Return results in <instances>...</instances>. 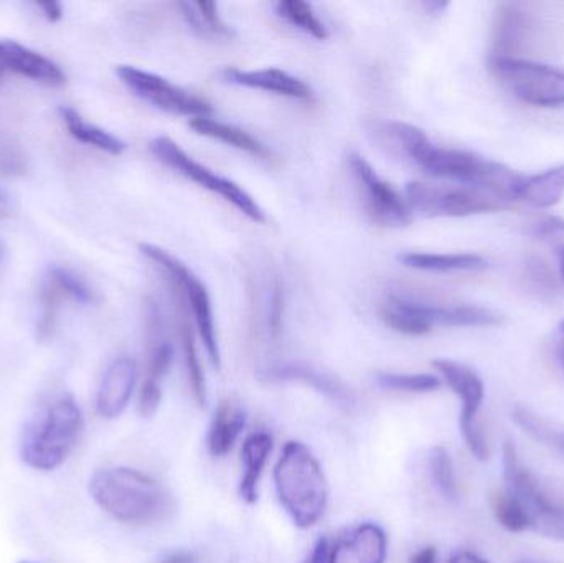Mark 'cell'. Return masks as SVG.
<instances>
[{"mask_svg":"<svg viewBox=\"0 0 564 563\" xmlns=\"http://www.w3.org/2000/svg\"><path fill=\"white\" fill-rule=\"evenodd\" d=\"M388 129L404 154L427 174L482 188L506 204L519 201L525 177L507 165L474 152L434 144L423 129L408 122H390Z\"/></svg>","mask_w":564,"mask_h":563,"instance_id":"1","label":"cell"},{"mask_svg":"<svg viewBox=\"0 0 564 563\" xmlns=\"http://www.w3.org/2000/svg\"><path fill=\"white\" fill-rule=\"evenodd\" d=\"M89 495L116 521L149 526L174 511V499L151 476L131 468H105L89 479Z\"/></svg>","mask_w":564,"mask_h":563,"instance_id":"2","label":"cell"},{"mask_svg":"<svg viewBox=\"0 0 564 563\" xmlns=\"http://www.w3.org/2000/svg\"><path fill=\"white\" fill-rule=\"evenodd\" d=\"M85 420L72 396L56 397L32 416L20 440V458L36 472L62 466L78 445Z\"/></svg>","mask_w":564,"mask_h":563,"instance_id":"3","label":"cell"},{"mask_svg":"<svg viewBox=\"0 0 564 563\" xmlns=\"http://www.w3.org/2000/svg\"><path fill=\"white\" fill-rule=\"evenodd\" d=\"M274 486L282 508L297 528L308 529L321 521L328 502L327 479L307 446L285 443L274 468Z\"/></svg>","mask_w":564,"mask_h":563,"instance_id":"4","label":"cell"},{"mask_svg":"<svg viewBox=\"0 0 564 563\" xmlns=\"http://www.w3.org/2000/svg\"><path fill=\"white\" fill-rule=\"evenodd\" d=\"M139 251L155 264L162 273L167 274L169 281L174 284L175 290L181 293L182 300L191 310L194 317L195 329L204 343L208 359L215 367H220L221 354L218 344L217 327H215L214 306H212L210 293L204 281L174 255L169 253L164 248L152 243L139 245Z\"/></svg>","mask_w":564,"mask_h":563,"instance_id":"5","label":"cell"},{"mask_svg":"<svg viewBox=\"0 0 564 563\" xmlns=\"http://www.w3.org/2000/svg\"><path fill=\"white\" fill-rule=\"evenodd\" d=\"M503 481L507 495L512 496L530 519V529L546 538L564 541V508L553 501L536 476L523 465L512 440L503 443Z\"/></svg>","mask_w":564,"mask_h":563,"instance_id":"6","label":"cell"},{"mask_svg":"<svg viewBox=\"0 0 564 563\" xmlns=\"http://www.w3.org/2000/svg\"><path fill=\"white\" fill-rule=\"evenodd\" d=\"M149 149L159 162L184 175L188 181L200 185L202 188H207L212 194L224 198L225 202L234 205L238 212H241L245 217L250 218L254 224H267L268 218L263 207L258 204L257 198L250 192L245 191L240 184L231 181V178L224 177V175L212 171L207 165L195 161L174 139L169 138V136H158V138L152 139Z\"/></svg>","mask_w":564,"mask_h":563,"instance_id":"7","label":"cell"},{"mask_svg":"<svg viewBox=\"0 0 564 563\" xmlns=\"http://www.w3.org/2000/svg\"><path fill=\"white\" fill-rule=\"evenodd\" d=\"M404 201L411 214L423 217H469L506 207L490 192L469 185H436L414 181L404 187Z\"/></svg>","mask_w":564,"mask_h":563,"instance_id":"8","label":"cell"},{"mask_svg":"<svg viewBox=\"0 0 564 563\" xmlns=\"http://www.w3.org/2000/svg\"><path fill=\"white\" fill-rule=\"evenodd\" d=\"M494 75L527 105L539 108L564 106V72L517 56H490Z\"/></svg>","mask_w":564,"mask_h":563,"instance_id":"9","label":"cell"},{"mask_svg":"<svg viewBox=\"0 0 564 563\" xmlns=\"http://www.w3.org/2000/svg\"><path fill=\"white\" fill-rule=\"evenodd\" d=\"M434 369L443 377L444 382L456 393L460 402L459 430L467 448L479 462L489 459V445L480 429L477 416L486 399V386L476 370L464 364L449 359L433 360Z\"/></svg>","mask_w":564,"mask_h":563,"instance_id":"10","label":"cell"},{"mask_svg":"<svg viewBox=\"0 0 564 563\" xmlns=\"http://www.w3.org/2000/svg\"><path fill=\"white\" fill-rule=\"evenodd\" d=\"M116 75L138 98L161 111L191 119L214 115V106L207 99L192 95L191 91L174 85L164 76L131 65H119L116 68Z\"/></svg>","mask_w":564,"mask_h":563,"instance_id":"11","label":"cell"},{"mask_svg":"<svg viewBox=\"0 0 564 563\" xmlns=\"http://www.w3.org/2000/svg\"><path fill=\"white\" fill-rule=\"evenodd\" d=\"M348 165L364 194L365 207L377 224L384 227H406L413 220L406 201L380 177L364 155L351 152Z\"/></svg>","mask_w":564,"mask_h":563,"instance_id":"12","label":"cell"},{"mask_svg":"<svg viewBox=\"0 0 564 563\" xmlns=\"http://www.w3.org/2000/svg\"><path fill=\"white\" fill-rule=\"evenodd\" d=\"M138 382V364L131 357L112 360L102 373L96 393V410L102 419H118L129 405Z\"/></svg>","mask_w":564,"mask_h":563,"instance_id":"13","label":"cell"},{"mask_svg":"<svg viewBox=\"0 0 564 563\" xmlns=\"http://www.w3.org/2000/svg\"><path fill=\"white\" fill-rule=\"evenodd\" d=\"M263 379L270 380V382H301L314 389L315 392L327 397L340 409L351 410L355 407V396L341 380L330 376V373L314 369L307 364H276V366L263 370Z\"/></svg>","mask_w":564,"mask_h":563,"instance_id":"14","label":"cell"},{"mask_svg":"<svg viewBox=\"0 0 564 563\" xmlns=\"http://www.w3.org/2000/svg\"><path fill=\"white\" fill-rule=\"evenodd\" d=\"M9 73L48 86H62L66 83L62 68L42 53L26 48L15 40H0V79Z\"/></svg>","mask_w":564,"mask_h":563,"instance_id":"15","label":"cell"},{"mask_svg":"<svg viewBox=\"0 0 564 563\" xmlns=\"http://www.w3.org/2000/svg\"><path fill=\"white\" fill-rule=\"evenodd\" d=\"M393 300L408 313L416 316L434 326L451 327H486L500 324V317L490 310L480 306H467V304H456V306H444V304L420 303V301L403 300L394 297Z\"/></svg>","mask_w":564,"mask_h":563,"instance_id":"16","label":"cell"},{"mask_svg":"<svg viewBox=\"0 0 564 563\" xmlns=\"http://www.w3.org/2000/svg\"><path fill=\"white\" fill-rule=\"evenodd\" d=\"M225 83L243 88L261 89L284 98L311 101L314 98L311 86L297 76L281 68L240 69L225 68L220 73Z\"/></svg>","mask_w":564,"mask_h":563,"instance_id":"17","label":"cell"},{"mask_svg":"<svg viewBox=\"0 0 564 563\" xmlns=\"http://www.w3.org/2000/svg\"><path fill=\"white\" fill-rule=\"evenodd\" d=\"M387 548V535L380 526L361 524L338 539L328 551L327 563H383Z\"/></svg>","mask_w":564,"mask_h":563,"instance_id":"18","label":"cell"},{"mask_svg":"<svg viewBox=\"0 0 564 563\" xmlns=\"http://www.w3.org/2000/svg\"><path fill=\"white\" fill-rule=\"evenodd\" d=\"M273 452V439L270 433H251L243 443L245 475L240 483V496L247 505H254L258 501V488H260L261 475L268 458Z\"/></svg>","mask_w":564,"mask_h":563,"instance_id":"19","label":"cell"},{"mask_svg":"<svg viewBox=\"0 0 564 563\" xmlns=\"http://www.w3.org/2000/svg\"><path fill=\"white\" fill-rule=\"evenodd\" d=\"M530 17L519 3H502L496 13L494 23L492 56H512L529 35Z\"/></svg>","mask_w":564,"mask_h":563,"instance_id":"20","label":"cell"},{"mask_svg":"<svg viewBox=\"0 0 564 563\" xmlns=\"http://www.w3.org/2000/svg\"><path fill=\"white\" fill-rule=\"evenodd\" d=\"M245 426H247V413L243 409L230 402L220 403L208 432V450L212 455H228L243 433Z\"/></svg>","mask_w":564,"mask_h":563,"instance_id":"21","label":"cell"},{"mask_svg":"<svg viewBox=\"0 0 564 563\" xmlns=\"http://www.w3.org/2000/svg\"><path fill=\"white\" fill-rule=\"evenodd\" d=\"M188 128L197 132L198 136L224 142V144L240 149V151L248 152V154L258 155V158L268 155L267 145L258 141L250 132L237 128V126L218 121V119H214L212 116L191 119V121H188Z\"/></svg>","mask_w":564,"mask_h":563,"instance_id":"22","label":"cell"},{"mask_svg":"<svg viewBox=\"0 0 564 563\" xmlns=\"http://www.w3.org/2000/svg\"><path fill=\"white\" fill-rule=\"evenodd\" d=\"M178 10L185 22L192 30L200 33L202 36L215 40H231L237 36L234 26L225 22L220 15V6L217 2H204V0H191V2H178Z\"/></svg>","mask_w":564,"mask_h":563,"instance_id":"23","label":"cell"},{"mask_svg":"<svg viewBox=\"0 0 564 563\" xmlns=\"http://www.w3.org/2000/svg\"><path fill=\"white\" fill-rule=\"evenodd\" d=\"M59 116H62L69 134L76 141L85 142V144L99 149V151L108 152L111 155H121L128 149V144L121 138L86 121L76 109L69 108V106H62L59 108Z\"/></svg>","mask_w":564,"mask_h":563,"instance_id":"24","label":"cell"},{"mask_svg":"<svg viewBox=\"0 0 564 563\" xmlns=\"http://www.w3.org/2000/svg\"><path fill=\"white\" fill-rule=\"evenodd\" d=\"M403 267L421 271H479L487 268V260L473 253H421L408 251L398 257Z\"/></svg>","mask_w":564,"mask_h":563,"instance_id":"25","label":"cell"},{"mask_svg":"<svg viewBox=\"0 0 564 563\" xmlns=\"http://www.w3.org/2000/svg\"><path fill=\"white\" fill-rule=\"evenodd\" d=\"M564 195V165L525 177L519 201L536 208L555 207Z\"/></svg>","mask_w":564,"mask_h":563,"instance_id":"26","label":"cell"},{"mask_svg":"<svg viewBox=\"0 0 564 563\" xmlns=\"http://www.w3.org/2000/svg\"><path fill=\"white\" fill-rule=\"evenodd\" d=\"M274 10L282 20L308 33L315 40H327L330 36L327 25L318 19L312 3L302 2V0H280L274 3Z\"/></svg>","mask_w":564,"mask_h":563,"instance_id":"27","label":"cell"},{"mask_svg":"<svg viewBox=\"0 0 564 563\" xmlns=\"http://www.w3.org/2000/svg\"><path fill=\"white\" fill-rule=\"evenodd\" d=\"M182 346H184L185 367H187L192 392H194L198 405L207 407V380H205L204 367H202L200 356H198L195 333L187 321L182 323Z\"/></svg>","mask_w":564,"mask_h":563,"instance_id":"28","label":"cell"},{"mask_svg":"<svg viewBox=\"0 0 564 563\" xmlns=\"http://www.w3.org/2000/svg\"><path fill=\"white\" fill-rule=\"evenodd\" d=\"M427 465H430L431 479H433L437 491L447 501H456L459 489H457L456 473H454V463L449 452L444 446H434L430 452Z\"/></svg>","mask_w":564,"mask_h":563,"instance_id":"29","label":"cell"},{"mask_svg":"<svg viewBox=\"0 0 564 563\" xmlns=\"http://www.w3.org/2000/svg\"><path fill=\"white\" fill-rule=\"evenodd\" d=\"M512 416L517 425L525 430L533 439L564 453V430L556 429L552 423L546 422L536 413L530 412L529 409H523V407H517Z\"/></svg>","mask_w":564,"mask_h":563,"instance_id":"30","label":"cell"},{"mask_svg":"<svg viewBox=\"0 0 564 563\" xmlns=\"http://www.w3.org/2000/svg\"><path fill=\"white\" fill-rule=\"evenodd\" d=\"M377 383L384 390L406 393H430L440 389L441 379L431 373H377Z\"/></svg>","mask_w":564,"mask_h":563,"instance_id":"31","label":"cell"},{"mask_svg":"<svg viewBox=\"0 0 564 563\" xmlns=\"http://www.w3.org/2000/svg\"><path fill=\"white\" fill-rule=\"evenodd\" d=\"M380 316L390 329L406 334V336H423V334L431 333V329H433L430 324L404 311L393 297H390L387 306L381 310Z\"/></svg>","mask_w":564,"mask_h":563,"instance_id":"32","label":"cell"},{"mask_svg":"<svg viewBox=\"0 0 564 563\" xmlns=\"http://www.w3.org/2000/svg\"><path fill=\"white\" fill-rule=\"evenodd\" d=\"M48 280L58 288L63 296L72 297L76 303L93 304L96 301L95 291L82 278L76 277L73 271L66 270V268H53L50 271Z\"/></svg>","mask_w":564,"mask_h":563,"instance_id":"33","label":"cell"},{"mask_svg":"<svg viewBox=\"0 0 564 563\" xmlns=\"http://www.w3.org/2000/svg\"><path fill=\"white\" fill-rule=\"evenodd\" d=\"M494 512H496L497 522L507 531L516 532V534L530 531V519L525 509L507 492L497 496L496 502H494Z\"/></svg>","mask_w":564,"mask_h":563,"instance_id":"34","label":"cell"},{"mask_svg":"<svg viewBox=\"0 0 564 563\" xmlns=\"http://www.w3.org/2000/svg\"><path fill=\"white\" fill-rule=\"evenodd\" d=\"M523 280H525L527 286L533 293L542 297L555 296L556 291H558L555 274H553L552 268L542 258H530L527 261Z\"/></svg>","mask_w":564,"mask_h":563,"instance_id":"35","label":"cell"},{"mask_svg":"<svg viewBox=\"0 0 564 563\" xmlns=\"http://www.w3.org/2000/svg\"><path fill=\"white\" fill-rule=\"evenodd\" d=\"M62 296L63 294L59 293L58 288L52 281H46L42 290V317H40L39 327H36L40 339H46L53 333L56 313H58L59 297Z\"/></svg>","mask_w":564,"mask_h":563,"instance_id":"36","label":"cell"},{"mask_svg":"<svg viewBox=\"0 0 564 563\" xmlns=\"http://www.w3.org/2000/svg\"><path fill=\"white\" fill-rule=\"evenodd\" d=\"M174 360V347L167 340H159L152 344L151 354H149L148 379L162 382Z\"/></svg>","mask_w":564,"mask_h":563,"instance_id":"37","label":"cell"},{"mask_svg":"<svg viewBox=\"0 0 564 563\" xmlns=\"http://www.w3.org/2000/svg\"><path fill=\"white\" fill-rule=\"evenodd\" d=\"M527 235L543 241L564 240V220L552 215L539 218L527 227Z\"/></svg>","mask_w":564,"mask_h":563,"instance_id":"38","label":"cell"},{"mask_svg":"<svg viewBox=\"0 0 564 563\" xmlns=\"http://www.w3.org/2000/svg\"><path fill=\"white\" fill-rule=\"evenodd\" d=\"M162 402V387L161 382L155 380L145 379L142 386L141 393H139L138 410L141 416L151 419L158 413L159 407Z\"/></svg>","mask_w":564,"mask_h":563,"instance_id":"39","label":"cell"},{"mask_svg":"<svg viewBox=\"0 0 564 563\" xmlns=\"http://www.w3.org/2000/svg\"><path fill=\"white\" fill-rule=\"evenodd\" d=\"M270 314H268V326H270L271 336L278 337L282 331V321H284V286L280 280L274 283L273 294L270 300Z\"/></svg>","mask_w":564,"mask_h":563,"instance_id":"40","label":"cell"},{"mask_svg":"<svg viewBox=\"0 0 564 563\" xmlns=\"http://www.w3.org/2000/svg\"><path fill=\"white\" fill-rule=\"evenodd\" d=\"M40 10H42L43 15L48 22H58L63 17V7L62 3L55 2V0H50V2H40L36 3Z\"/></svg>","mask_w":564,"mask_h":563,"instance_id":"41","label":"cell"},{"mask_svg":"<svg viewBox=\"0 0 564 563\" xmlns=\"http://www.w3.org/2000/svg\"><path fill=\"white\" fill-rule=\"evenodd\" d=\"M328 551H330V548H328L327 539H318L307 563H327Z\"/></svg>","mask_w":564,"mask_h":563,"instance_id":"42","label":"cell"},{"mask_svg":"<svg viewBox=\"0 0 564 563\" xmlns=\"http://www.w3.org/2000/svg\"><path fill=\"white\" fill-rule=\"evenodd\" d=\"M437 562V552L436 549L426 548L423 551L416 552V554L411 557L410 563H436Z\"/></svg>","mask_w":564,"mask_h":563,"instance_id":"43","label":"cell"},{"mask_svg":"<svg viewBox=\"0 0 564 563\" xmlns=\"http://www.w3.org/2000/svg\"><path fill=\"white\" fill-rule=\"evenodd\" d=\"M449 563H490L486 561V559L479 557L477 554H473V552H457L451 557Z\"/></svg>","mask_w":564,"mask_h":563,"instance_id":"44","label":"cell"},{"mask_svg":"<svg viewBox=\"0 0 564 563\" xmlns=\"http://www.w3.org/2000/svg\"><path fill=\"white\" fill-rule=\"evenodd\" d=\"M449 6L451 3L446 2V0H427V2H423L424 9H426L431 15H441Z\"/></svg>","mask_w":564,"mask_h":563,"instance_id":"45","label":"cell"},{"mask_svg":"<svg viewBox=\"0 0 564 563\" xmlns=\"http://www.w3.org/2000/svg\"><path fill=\"white\" fill-rule=\"evenodd\" d=\"M556 354H558L560 362H562L564 369V320L558 324V331H556Z\"/></svg>","mask_w":564,"mask_h":563,"instance_id":"46","label":"cell"},{"mask_svg":"<svg viewBox=\"0 0 564 563\" xmlns=\"http://www.w3.org/2000/svg\"><path fill=\"white\" fill-rule=\"evenodd\" d=\"M162 563H195V557L188 552H175V554L169 555Z\"/></svg>","mask_w":564,"mask_h":563,"instance_id":"47","label":"cell"},{"mask_svg":"<svg viewBox=\"0 0 564 563\" xmlns=\"http://www.w3.org/2000/svg\"><path fill=\"white\" fill-rule=\"evenodd\" d=\"M556 258H558L560 273L564 280V243L556 248Z\"/></svg>","mask_w":564,"mask_h":563,"instance_id":"48","label":"cell"},{"mask_svg":"<svg viewBox=\"0 0 564 563\" xmlns=\"http://www.w3.org/2000/svg\"><path fill=\"white\" fill-rule=\"evenodd\" d=\"M6 202V197H3L2 192H0V204H3Z\"/></svg>","mask_w":564,"mask_h":563,"instance_id":"49","label":"cell"},{"mask_svg":"<svg viewBox=\"0 0 564 563\" xmlns=\"http://www.w3.org/2000/svg\"><path fill=\"white\" fill-rule=\"evenodd\" d=\"M517 563H536V562L522 561V562H517Z\"/></svg>","mask_w":564,"mask_h":563,"instance_id":"50","label":"cell"},{"mask_svg":"<svg viewBox=\"0 0 564 563\" xmlns=\"http://www.w3.org/2000/svg\"><path fill=\"white\" fill-rule=\"evenodd\" d=\"M0 257H2V248H0Z\"/></svg>","mask_w":564,"mask_h":563,"instance_id":"51","label":"cell"},{"mask_svg":"<svg viewBox=\"0 0 564 563\" xmlns=\"http://www.w3.org/2000/svg\"><path fill=\"white\" fill-rule=\"evenodd\" d=\"M20 563H33V562H20Z\"/></svg>","mask_w":564,"mask_h":563,"instance_id":"52","label":"cell"}]
</instances>
